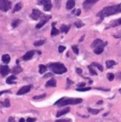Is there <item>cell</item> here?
<instances>
[{"label":"cell","instance_id":"51","mask_svg":"<svg viewBox=\"0 0 121 122\" xmlns=\"http://www.w3.org/2000/svg\"><path fill=\"white\" fill-rule=\"evenodd\" d=\"M118 76H119L118 79H121V73H120V72H118Z\"/></svg>","mask_w":121,"mask_h":122},{"label":"cell","instance_id":"8","mask_svg":"<svg viewBox=\"0 0 121 122\" xmlns=\"http://www.w3.org/2000/svg\"><path fill=\"white\" fill-rule=\"evenodd\" d=\"M41 16V12L38 9H34L32 11V13L31 14V17L32 19L34 20H38L40 17Z\"/></svg>","mask_w":121,"mask_h":122},{"label":"cell","instance_id":"33","mask_svg":"<svg viewBox=\"0 0 121 122\" xmlns=\"http://www.w3.org/2000/svg\"><path fill=\"white\" fill-rule=\"evenodd\" d=\"M51 8H52V4H51V3H49V4H48L44 6V11H50V10L51 9Z\"/></svg>","mask_w":121,"mask_h":122},{"label":"cell","instance_id":"15","mask_svg":"<svg viewBox=\"0 0 121 122\" xmlns=\"http://www.w3.org/2000/svg\"><path fill=\"white\" fill-rule=\"evenodd\" d=\"M55 24H56V22H53L52 24V30H51V36H56L60 33V32L55 27Z\"/></svg>","mask_w":121,"mask_h":122},{"label":"cell","instance_id":"41","mask_svg":"<svg viewBox=\"0 0 121 122\" xmlns=\"http://www.w3.org/2000/svg\"><path fill=\"white\" fill-rule=\"evenodd\" d=\"M55 122H69V119H59V120L56 121Z\"/></svg>","mask_w":121,"mask_h":122},{"label":"cell","instance_id":"40","mask_svg":"<svg viewBox=\"0 0 121 122\" xmlns=\"http://www.w3.org/2000/svg\"><path fill=\"white\" fill-rule=\"evenodd\" d=\"M36 118H28L26 119V122H35L36 121Z\"/></svg>","mask_w":121,"mask_h":122},{"label":"cell","instance_id":"52","mask_svg":"<svg viewBox=\"0 0 121 122\" xmlns=\"http://www.w3.org/2000/svg\"><path fill=\"white\" fill-rule=\"evenodd\" d=\"M107 114H108V113H106V114H104L103 116H107Z\"/></svg>","mask_w":121,"mask_h":122},{"label":"cell","instance_id":"5","mask_svg":"<svg viewBox=\"0 0 121 122\" xmlns=\"http://www.w3.org/2000/svg\"><path fill=\"white\" fill-rule=\"evenodd\" d=\"M51 18V16L50 15H43L41 17V20H40V22L38 24H36V29H40L46 23L48 22V20Z\"/></svg>","mask_w":121,"mask_h":122},{"label":"cell","instance_id":"50","mask_svg":"<svg viewBox=\"0 0 121 122\" xmlns=\"http://www.w3.org/2000/svg\"><path fill=\"white\" fill-rule=\"evenodd\" d=\"M19 122H25V119L24 118H20Z\"/></svg>","mask_w":121,"mask_h":122},{"label":"cell","instance_id":"13","mask_svg":"<svg viewBox=\"0 0 121 122\" xmlns=\"http://www.w3.org/2000/svg\"><path fill=\"white\" fill-rule=\"evenodd\" d=\"M56 86V81L54 79H51L46 84V87H55Z\"/></svg>","mask_w":121,"mask_h":122},{"label":"cell","instance_id":"26","mask_svg":"<svg viewBox=\"0 0 121 122\" xmlns=\"http://www.w3.org/2000/svg\"><path fill=\"white\" fill-rule=\"evenodd\" d=\"M46 69H47V68H46V66H44L43 64H40L39 65V73L41 74H44L46 71Z\"/></svg>","mask_w":121,"mask_h":122},{"label":"cell","instance_id":"17","mask_svg":"<svg viewBox=\"0 0 121 122\" xmlns=\"http://www.w3.org/2000/svg\"><path fill=\"white\" fill-rule=\"evenodd\" d=\"M23 71V69L20 66H16L14 69H12V73H13V74H19V73H21V72Z\"/></svg>","mask_w":121,"mask_h":122},{"label":"cell","instance_id":"18","mask_svg":"<svg viewBox=\"0 0 121 122\" xmlns=\"http://www.w3.org/2000/svg\"><path fill=\"white\" fill-rule=\"evenodd\" d=\"M69 29H70V26H67V25H65V24L61 25V28H60L61 32H62V33L64 32L66 34H67V33L69 32Z\"/></svg>","mask_w":121,"mask_h":122},{"label":"cell","instance_id":"42","mask_svg":"<svg viewBox=\"0 0 121 122\" xmlns=\"http://www.w3.org/2000/svg\"><path fill=\"white\" fill-rule=\"evenodd\" d=\"M8 122H16L15 119L14 117H12V116H10L9 118V120H8Z\"/></svg>","mask_w":121,"mask_h":122},{"label":"cell","instance_id":"36","mask_svg":"<svg viewBox=\"0 0 121 122\" xmlns=\"http://www.w3.org/2000/svg\"><path fill=\"white\" fill-rule=\"evenodd\" d=\"M90 89H91L90 87H86H86H83V88H78L76 90L78 91H89Z\"/></svg>","mask_w":121,"mask_h":122},{"label":"cell","instance_id":"6","mask_svg":"<svg viewBox=\"0 0 121 122\" xmlns=\"http://www.w3.org/2000/svg\"><path fill=\"white\" fill-rule=\"evenodd\" d=\"M99 0H86V1L83 2V8L85 10H88L90 9L94 4H95L96 2H98Z\"/></svg>","mask_w":121,"mask_h":122},{"label":"cell","instance_id":"23","mask_svg":"<svg viewBox=\"0 0 121 122\" xmlns=\"http://www.w3.org/2000/svg\"><path fill=\"white\" fill-rule=\"evenodd\" d=\"M21 7H22V4H21V2H19V3H17L16 5H15V7H14V9H13V13H14V12H16V11H19L21 9Z\"/></svg>","mask_w":121,"mask_h":122},{"label":"cell","instance_id":"49","mask_svg":"<svg viewBox=\"0 0 121 122\" xmlns=\"http://www.w3.org/2000/svg\"><path fill=\"white\" fill-rule=\"evenodd\" d=\"M103 101L100 100V101H98V102H97V104L98 105V104H103Z\"/></svg>","mask_w":121,"mask_h":122},{"label":"cell","instance_id":"39","mask_svg":"<svg viewBox=\"0 0 121 122\" xmlns=\"http://www.w3.org/2000/svg\"><path fill=\"white\" fill-rule=\"evenodd\" d=\"M6 93H11V91H9V90H4V91H0V96H2V94Z\"/></svg>","mask_w":121,"mask_h":122},{"label":"cell","instance_id":"44","mask_svg":"<svg viewBox=\"0 0 121 122\" xmlns=\"http://www.w3.org/2000/svg\"><path fill=\"white\" fill-rule=\"evenodd\" d=\"M53 76V74H52V73H47L46 74H45L44 75V78H48V77H49V76H51V77H52Z\"/></svg>","mask_w":121,"mask_h":122},{"label":"cell","instance_id":"3","mask_svg":"<svg viewBox=\"0 0 121 122\" xmlns=\"http://www.w3.org/2000/svg\"><path fill=\"white\" fill-rule=\"evenodd\" d=\"M83 101L82 99H73V98H61L59 100H58L56 102H55L54 105H58L59 106H63L66 105H75L80 104Z\"/></svg>","mask_w":121,"mask_h":122},{"label":"cell","instance_id":"27","mask_svg":"<svg viewBox=\"0 0 121 122\" xmlns=\"http://www.w3.org/2000/svg\"><path fill=\"white\" fill-rule=\"evenodd\" d=\"M49 3H51V0H38V4L39 5H44V6H45V5L49 4Z\"/></svg>","mask_w":121,"mask_h":122},{"label":"cell","instance_id":"53","mask_svg":"<svg viewBox=\"0 0 121 122\" xmlns=\"http://www.w3.org/2000/svg\"><path fill=\"white\" fill-rule=\"evenodd\" d=\"M119 92H120V93H121V89H119Z\"/></svg>","mask_w":121,"mask_h":122},{"label":"cell","instance_id":"7","mask_svg":"<svg viewBox=\"0 0 121 122\" xmlns=\"http://www.w3.org/2000/svg\"><path fill=\"white\" fill-rule=\"evenodd\" d=\"M107 45V42H103L101 39H96L92 44L93 48H96V47H104Z\"/></svg>","mask_w":121,"mask_h":122},{"label":"cell","instance_id":"48","mask_svg":"<svg viewBox=\"0 0 121 122\" xmlns=\"http://www.w3.org/2000/svg\"><path fill=\"white\" fill-rule=\"evenodd\" d=\"M84 37H85V36H83L81 37V39H80L79 40V42H83V39H84Z\"/></svg>","mask_w":121,"mask_h":122},{"label":"cell","instance_id":"29","mask_svg":"<svg viewBox=\"0 0 121 122\" xmlns=\"http://www.w3.org/2000/svg\"><path fill=\"white\" fill-rule=\"evenodd\" d=\"M45 43V41L44 40H38V41H36L34 43V45L35 47H40V46H42L44 45Z\"/></svg>","mask_w":121,"mask_h":122},{"label":"cell","instance_id":"25","mask_svg":"<svg viewBox=\"0 0 121 122\" xmlns=\"http://www.w3.org/2000/svg\"><path fill=\"white\" fill-rule=\"evenodd\" d=\"M88 111H89V113H90L91 114H93V115H96V114H98L100 110H98V109H95V108H88Z\"/></svg>","mask_w":121,"mask_h":122},{"label":"cell","instance_id":"37","mask_svg":"<svg viewBox=\"0 0 121 122\" xmlns=\"http://www.w3.org/2000/svg\"><path fill=\"white\" fill-rule=\"evenodd\" d=\"M72 49H73V51H74V53H75L76 54H78L79 51H78V46H77V45H73V46H72Z\"/></svg>","mask_w":121,"mask_h":122},{"label":"cell","instance_id":"2","mask_svg":"<svg viewBox=\"0 0 121 122\" xmlns=\"http://www.w3.org/2000/svg\"><path fill=\"white\" fill-rule=\"evenodd\" d=\"M48 68L51 72L56 74H62L67 72L66 67L63 64L59 62L51 63L48 64Z\"/></svg>","mask_w":121,"mask_h":122},{"label":"cell","instance_id":"21","mask_svg":"<svg viewBox=\"0 0 121 122\" xmlns=\"http://www.w3.org/2000/svg\"><path fill=\"white\" fill-rule=\"evenodd\" d=\"M120 24H121V19H116V20L112 22L111 26L112 27H115V26H118L120 25Z\"/></svg>","mask_w":121,"mask_h":122},{"label":"cell","instance_id":"35","mask_svg":"<svg viewBox=\"0 0 121 122\" xmlns=\"http://www.w3.org/2000/svg\"><path fill=\"white\" fill-rule=\"evenodd\" d=\"M107 78L109 81H113L115 78V76L113 73H109V74H107Z\"/></svg>","mask_w":121,"mask_h":122},{"label":"cell","instance_id":"20","mask_svg":"<svg viewBox=\"0 0 121 122\" xmlns=\"http://www.w3.org/2000/svg\"><path fill=\"white\" fill-rule=\"evenodd\" d=\"M116 64V62L113 60H108V61H106V66L107 68H112L114 65Z\"/></svg>","mask_w":121,"mask_h":122},{"label":"cell","instance_id":"46","mask_svg":"<svg viewBox=\"0 0 121 122\" xmlns=\"http://www.w3.org/2000/svg\"><path fill=\"white\" fill-rule=\"evenodd\" d=\"M66 81H67V84H68V85H72L73 84V81L71 80H70L69 79H67Z\"/></svg>","mask_w":121,"mask_h":122},{"label":"cell","instance_id":"30","mask_svg":"<svg viewBox=\"0 0 121 122\" xmlns=\"http://www.w3.org/2000/svg\"><path fill=\"white\" fill-rule=\"evenodd\" d=\"M88 69H89V71H90V74L91 75H98V73L96 72V70L94 69L91 66H88Z\"/></svg>","mask_w":121,"mask_h":122},{"label":"cell","instance_id":"16","mask_svg":"<svg viewBox=\"0 0 121 122\" xmlns=\"http://www.w3.org/2000/svg\"><path fill=\"white\" fill-rule=\"evenodd\" d=\"M76 2L75 0H69L66 3V8L67 9H71L75 7Z\"/></svg>","mask_w":121,"mask_h":122},{"label":"cell","instance_id":"43","mask_svg":"<svg viewBox=\"0 0 121 122\" xmlns=\"http://www.w3.org/2000/svg\"><path fill=\"white\" fill-rule=\"evenodd\" d=\"M76 72L78 74H82V72H83V71H82V69H80V68H77L76 69Z\"/></svg>","mask_w":121,"mask_h":122},{"label":"cell","instance_id":"9","mask_svg":"<svg viewBox=\"0 0 121 122\" xmlns=\"http://www.w3.org/2000/svg\"><path fill=\"white\" fill-rule=\"evenodd\" d=\"M10 72V69L8 67V66H2L0 65V74L3 76H7Z\"/></svg>","mask_w":121,"mask_h":122},{"label":"cell","instance_id":"34","mask_svg":"<svg viewBox=\"0 0 121 122\" xmlns=\"http://www.w3.org/2000/svg\"><path fill=\"white\" fill-rule=\"evenodd\" d=\"M2 105L4 106H5V107H9L10 106V101H9V99H5V101L2 103Z\"/></svg>","mask_w":121,"mask_h":122},{"label":"cell","instance_id":"22","mask_svg":"<svg viewBox=\"0 0 121 122\" xmlns=\"http://www.w3.org/2000/svg\"><path fill=\"white\" fill-rule=\"evenodd\" d=\"M21 22V21L20 19H15V20H14L12 22L11 26H12L13 28H17V27L20 24Z\"/></svg>","mask_w":121,"mask_h":122},{"label":"cell","instance_id":"32","mask_svg":"<svg viewBox=\"0 0 121 122\" xmlns=\"http://www.w3.org/2000/svg\"><path fill=\"white\" fill-rule=\"evenodd\" d=\"M46 96V93H44V94H41V95H38V96H36V97H34L33 99L34 100H38V99H44L45 98Z\"/></svg>","mask_w":121,"mask_h":122},{"label":"cell","instance_id":"28","mask_svg":"<svg viewBox=\"0 0 121 122\" xmlns=\"http://www.w3.org/2000/svg\"><path fill=\"white\" fill-rule=\"evenodd\" d=\"M91 66H96V67L98 68V69L100 72H103V66L100 65V64H98V63H96V62H93V63H92Z\"/></svg>","mask_w":121,"mask_h":122},{"label":"cell","instance_id":"47","mask_svg":"<svg viewBox=\"0 0 121 122\" xmlns=\"http://www.w3.org/2000/svg\"><path fill=\"white\" fill-rule=\"evenodd\" d=\"M80 13H81V11H80V9H77V10H76V16H79V15L80 14Z\"/></svg>","mask_w":121,"mask_h":122},{"label":"cell","instance_id":"19","mask_svg":"<svg viewBox=\"0 0 121 122\" xmlns=\"http://www.w3.org/2000/svg\"><path fill=\"white\" fill-rule=\"evenodd\" d=\"M2 60L4 64H7L10 62L11 57H10V56L9 55V54H4V55L2 57Z\"/></svg>","mask_w":121,"mask_h":122},{"label":"cell","instance_id":"1","mask_svg":"<svg viewBox=\"0 0 121 122\" xmlns=\"http://www.w3.org/2000/svg\"><path fill=\"white\" fill-rule=\"evenodd\" d=\"M118 13H121V4L110 7H106L103 8L101 11H100L97 14V17H100L102 19L105 17H110Z\"/></svg>","mask_w":121,"mask_h":122},{"label":"cell","instance_id":"24","mask_svg":"<svg viewBox=\"0 0 121 122\" xmlns=\"http://www.w3.org/2000/svg\"><path fill=\"white\" fill-rule=\"evenodd\" d=\"M103 50H104V47H96L94 49V53L96 54H100L103 52Z\"/></svg>","mask_w":121,"mask_h":122},{"label":"cell","instance_id":"4","mask_svg":"<svg viewBox=\"0 0 121 122\" xmlns=\"http://www.w3.org/2000/svg\"><path fill=\"white\" fill-rule=\"evenodd\" d=\"M11 7V3L8 0H0V10L2 11H7Z\"/></svg>","mask_w":121,"mask_h":122},{"label":"cell","instance_id":"14","mask_svg":"<svg viewBox=\"0 0 121 122\" xmlns=\"http://www.w3.org/2000/svg\"><path fill=\"white\" fill-rule=\"evenodd\" d=\"M16 79H17V77H16L14 75H11V76H9V77L7 79L6 81H7V83L8 84H16V81H14V80H15Z\"/></svg>","mask_w":121,"mask_h":122},{"label":"cell","instance_id":"45","mask_svg":"<svg viewBox=\"0 0 121 122\" xmlns=\"http://www.w3.org/2000/svg\"><path fill=\"white\" fill-rule=\"evenodd\" d=\"M77 86H78V87H79V88H83V87L86 86V83H80V84H78Z\"/></svg>","mask_w":121,"mask_h":122},{"label":"cell","instance_id":"10","mask_svg":"<svg viewBox=\"0 0 121 122\" xmlns=\"http://www.w3.org/2000/svg\"><path fill=\"white\" fill-rule=\"evenodd\" d=\"M31 90V86H24L23 87H21L17 92V95H23L25 94L26 93L29 92Z\"/></svg>","mask_w":121,"mask_h":122},{"label":"cell","instance_id":"38","mask_svg":"<svg viewBox=\"0 0 121 122\" xmlns=\"http://www.w3.org/2000/svg\"><path fill=\"white\" fill-rule=\"evenodd\" d=\"M58 49H59V53H62V52H63V51L66 49V47H63V46H59Z\"/></svg>","mask_w":121,"mask_h":122},{"label":"cell","instance_id":"12","mask_svg":"<svg viewBox=\"0 0 121 122\" xmlns=\"http://www.w3.org/2000/svg\"><path fill=\"white\" fill-rule=\"evenodd\" d=\"M69 111H70V108H69V107H66V108H63V109L60 110V111H59L57 112V114H56V117H60V116H61L62 115H64V114H67V113H69Z\"/></svg>","mask_w":121,"mask_h":122},{"label":"cell","instance_id":"31","mask_svg":"<svg viewBox=\"0 0 121 122\" xmlns=\"http://www.w3.org/2000/svg\"><path fill=\"white\" fill-rule=\"evenodd\" d=\"M74 25L77 27V28H80L84 26V23H83L81 21H77L74 23Z\"/></svg>","mask_w":121,"mask_h":122},{"label":"cell","instance_id":"11","mask_svg":"<svg viewBox=\"0 0 121 122\" xmlns=\"http://www.w3.org/2000/svg\"><path fill=\"white\" fill-rule=\"evenodd\" d=\"M34 54H35V51H27V52H26L24 54V56L23 57V59L25 60V61L30 60L34 57Z\"/></svg>","mask_w":121,"mask_h":122}]
</instances>
